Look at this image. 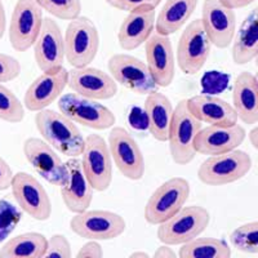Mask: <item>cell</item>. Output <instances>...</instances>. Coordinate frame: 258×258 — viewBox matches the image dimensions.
I'll return each instance as SVG.
<instances>
[{"mask_svg": "<svg viewBox=\"0 0 258 258\" xmlns=\"http://www.w3.org/2000/svg\"><path fill=\"white\" fill-rule=\"evenodd\" d=\"M68 87L74 93L96 101L111 100L117 93V83L111 75L91 66L69 71Z\"/></svg>", "mask_w": 258, "mask_h": 258, "instance_id": "19", "label": "cell"}, {"mask_svg": "<svg viewBox=\"0 0 258 258\" xmlns=\"http://www.w3.org/2000/svg\"><path fill=\"white\" fill-rule=\"evenodd\" d=\"M105 2L112 8L128 13L144 6L153 7L156 9L161 3V0H105Z\"/></svg>", "mask_w": 258, "mask_h": 258, "instance_id": "38", "label": "cell"}, {"mask_svg": "<svg viewBox=\"0 0 258 258\" xmlns=\"http://www.w3.org/2000/svg\"><path fill=\"white\" fill-rule=\"evenodd\" d=\"M64 165L66 178L59 186L62 200L71 213H82L91 207L94 190L83 172L79 158H70Z\"/></svg>", "mask_w": 258, "mask_h": 258, "instance_id": "22", "label": "cell"}, {"mask_svg": "<svg viewBox=\"0 0 258 258\" xmlns=\"http://www.w3.org/2000/svg\"><path fill=\"white\" fill-rule=\"evenodd\" d=\"M47 238L40 232H25L11 238L0 248V258H43Z\"/></svg>", "mask_w": 258, "mask_h": 258, "instance_id": "29", "label": "cell"}, {"mask_svg": "<svg viewBox=\"0 0 258 258\" xmlns=\"http://www.w3.org/2000/svg\"><path fill=\"white\" fill-rule=\"evenodd\" d=\"M245 129L238 123L230 126L208 125L197 133L194 149L200 155H220L238 149L245 141Z\"/></svg>", "mask_w": 258, "mask_h": 258, "instance_id": "20", "label": "cell"}, {"mask_svg": "<svg viewBox=\"0 0 258 258\" xmlns=\"http://www.w3.org/2000/svg\"><path fill=\"white\" fill-rule=\"evenodd\" d=\"M24 212L11 200L0 199V244L9 238L20 223Z\"/></svg>", "mask_w": 258, "mask_h": 258, "instance_id": "34", "label": "cell"}, {"mask_svg": "<svg viewBox=\"0 0 258 258\" xmlns=\"http://www.w3.org/2000/svg\"><path fill=\"white\" fill-rule=\"evenodd\" d=\"M34 58L41 73H53L63 68V34L56 20H43L40 32L34 43Z\"/></svg>", "mask_w": 258, "mask_h": 258, "instance_id": "17", "label": "cell"}, {"mask_svg": "<svg viewBox=\"0 0 258 258\" xmlns=\"http://www.w3.org/2000/svg\"><path fill=\"white\" fill-rule=\"evenodd\" d=\"M123 216L103 209H87L75 213L70 220V229L75 235L87 240H114L125 231Z\"/></svg>", "mask_w": 258, "mask_h": 258, "instance_id": "8", "label": "cell"}, {"mask_svg": "<svg viewBox=\"0 0 258 258\" xmlns=\"http://www.w3.org/2000/svg\"><path fill=\"white\" fill-rule=\"evenodd\" d=\"M146 64L158 88H167L176 75V56L169 36L153 32L145 41Z\"/></svg>", "mask_w": 258, "mask_h": 258, "instance_id": "18", "label": "cell"}, {"mask_svg": "<svg viewBox=\"0 0 258 258\" xmlns=\"http://www.w3.org/2000/svg\"><path fill=\"white\" fill-rule=\"evenodd\" d=\"M109 151L112 163L125 178L140 181L145 176V158L133 136L123 126H112L109 133Z\"/></svg>", "mask_w": 258, "mask_h": 258, "instance_id": "11", "label": "cell"}, {"mask_svg": "<svg viewBox=\"0 0 258 258\" xmlns=\"http://www.w3.org/2000/svg\"><path fill=\"white\" fill-rule=\"evenodd\" d=\"M25 106L6 85L0 84V120L17 124L24 120Z\"/></svg>", "mask_w": 258, "mask_h": 258, "instance_id": "32", "label": "cell"}, {"mask_svg": "<svg viewBox=\"0 0 258 258\" xmlns=\"http://www.w3.org/2000/svg\"><path fill=\"white\" fill-rule=\"evenodd\" d=\"M198 2L199 0H167L155 18L156 32L170 36L179 31L197 11Z\"/></svg>", "mask_w": 258, "mask_h": 258, "instance_id": "28", "label": "cell"}, {"mask_svg": "<svg viewBox=\"0 0 258 258\" xmlns=\"http://www.w3.org/2000/svg\"><path fill=\"white\" fill-rule=\"evenodd\" d=\"M82 168L94 191H106L112 182V159L105 138L92 133L84 138Z\"/></svg>", "mask_w": 258, "mask_h": 258, "instance_id": "10", "label": "cell"}, {"mask_svg": "<svg viewBox=\"0 0 258 258\" xmlns=\"http://www.w3.org/2000/svg\"><path fill=\"white\" fill-rule=\"evenodd\" d=\"M39 135L57 153L68 158H79L84 149V137L74 121L59 111L40 110L34 117Z\"/></svg>", "mask_w": 258, "mask_h": 258, "instance_id": "1", "label": "cell"}, {"mask_svg": "<svg viewBox=\"0 0 258 258\" xmlns=\"http://www.w3.org/2000/svg\"><path fill=\"white\" fill-rule=\"evenodd\" d=\"M202 129V123L187 109L186 100H181L173 109L168 140L172 160L178 165H187L197 156L194 149L195 136Z\"/></svg>", "mask_w": 258, "mask_h": 258, "instance_id": "5", "label": "cell"}, {"mask_svg": "<svg viewBox=\"0 0 258 258\" xmlns=\"http://www.w3.org/2000/svg\"><path fill=\"white\" fill-rule=\"evenodd\" d=\"M200 21L212 45L220 49L231 45L236 32L235 11L226 8L221 0H204Z\"/></svg>", "mask_w": 258, "mask_h": 258, "instance_id": "16", "label": "cell"}, {"mask_svg": "<svg viewBox=\"0 0 258 258\" xmlns=\"http://www.w3.org/2000/svg\"><path fill=\"white\" fill-rule=\"evenodd\" d=\"M7 29V15H6V8H4L3 2L0 0V40L3 39L4 34H6Z\"/></svg>", "mask_w": 258, "mask_h": 258, "instance_id": "43", "label": "cell"}, {"mask_svg": "<svg viewBox=\"0 0 258 258\" xmlns=\"http://www.w3.org/2000/svg\"><path fill=\"white\" fill-rule=\"evenodd\" d=\"M154 258H177L178 254L173 250L172 245H168V244L163 243V245L158 246L156 250L153 254Z\"/></svg>", "mask_w": 258, "mask_h": 258, "instance_id": "41", "label": "cell"}, {"mask_svg": "<svg viewBox=\"0 0 258 258\" xmlns=\"http://www.w3.org/2000/svg\"><path fill=\"white\" fill-rule=\"evenodd\" d=\"M41 11L62 21H71L82 13L80 0H35Z\"/></svg>", "mask_w": 258, "mask_h": 258, "instance_id": "33", "label": "cell"}, {"mask_svg": "<svg viewBox=\"0 0 258 258\" xmlns=\"http://www.w3.org/2000/svg\"><path fill=\"white\" fill-rule=\"evenodd\" d=\"M43 11L35 0H17L9 22V41L16 52H26L34 45L41 25Z\"/></svg>", "mask_w": 258, "mask_h": 258, "instance_id": "13", "label": "cell"}, {"mask_svg": "<svg viewBox=\"0 0 258 258\" xmlns=\"http://www.w3.org/2000/svg\"><path fill=\"white\" fill-rule=\"evenodd\" d=\"M258 9L254 7L252 12L243 21L240 29L235 32L232 39L231 56L235 64H246L258 56Z\"/></svg>", "mask_w": 258, "mask_h": 258, "instance_id": "27", "label": "cell"}, {"mask_svg": "<svg viewBox=\"0 0 258 258\" xmlns=\"http://www.w3.org/2000/svg\"><path fill=\"white\" fill-rule=\"evenodd\" d=\"M44 257H73V248L69 239L62 234L52 235L49 239H47V249H45Z\"/></svg>", "mask_w": 258, "mask_h": 258, "instance_id": "36", "label": "cell"}, {"mask_svg": "<svg viewBox=\"0 0 258 258\" xmlns=\"http://www.w3.org/2000/svg\"><path fill=\"white\" fill-rule=\"evenodd\" d=\"M64 58L73 69L87 68L96 59L100 49V32L87 16L74 18L63 36Z\"/></svg>", "mask_w": 258, "mask_h": 258, "instance_id": "2", "label": "cell"}, {"mask_svg": "<svg viewBox=\"0 0 258 258\" xmlns=\"http://www.w3.org/2000/svg\"><path fill=\"white\" fill-rule=\"evenodd\" d=\"M110 75L117 84L138 96H147L158 91L146 62L126 53L112 54L107 62Z\"/></svg>", "mask_w": 258, "mask_h": 258, "instance_id": "14", "label": "cell"}, {"mask_svg": "<svg viewBox=\"0 0 258 258\" xmlns=\"http://www.w3.org/2000/svg\"><path fill=\"white\" fill-rule=\"evenodd\" d=\"M13 174L15 173H13L11 165L0 156V191H4L11 187Z\"/></svg>", "mask_w": 258, "mask_h": 258, "instance_id": "40", "label": "cell"}, {"mask_svg": "<svg viewBox=\"0 0 258 258\" xmlns=\"http://www.w3.org/2000/svg\"><path fill=\"white\" fill-rule=\"evenodd\" d=\"M177 254L181 258H230L232 250L222 239L198 236L182 244Z\"/></svg>", "mask_w": 258, "mask_h": 258, "instance_id": "30", "label": "cell"}, {"mask_svg": "<svg viewBox=\"0 0 258 258\" xmlns=\"http://www.w3.org/2000/svg\"><path fill=\"white\" fill-rule=\"evenodd\" d=\"M155 8L149 6L129 12L117 31V43L121 49L132 52L145 44L155 30Z\"/></svg>", "mask_w": 258, "mask_h": 258, "instance_id": "23", "label": "cell"}, {"mask_svg": "<svg viewBox=\"0 0 258 258\" xmlns=\"http://www.w3.org/2000/svg\"><path fill=\"white\" fill-rule=\"evenodd\" d=\"M211 222V213L202 206L182 207L176 214L158 225L156 236L160 243L182 245L198 238Z\"/></svg>", "mask_w": 258, "mask_h": 258, "instance_id": "3", "label": "cell"}, {"mask_svg": "<svg viewBox=\"0 0 258 258\" xmlns=\"http://www.w3.org/2000/svg\"><path fill=\"white\" fill-rule=\"evenodd\" d=\"M253 167L252 158L243 150L208 156L198 169V179L207 186H226L244 178Z\"/></svg>", "mask_w": 258, "mask_h": 258, "instance_id": "4", "label": "cell"}, {"mask_svg": "<svg viewBox=\"0 0 258 258\" xmlns=\"http://www.w3.org/2000/svg\"><path fill=\"white\" fill-rule=\"evenodd\" d=\"M145 119L150 135L159 142H167L168 131L173 115V106L164 93L159 91L146 96L145 100Z\"/></svg>", "mask_w": 258, "mask_h": 258, "instance_id": "26", "label": "cell"}, {"mask_svg": "<svg viewBox=\"0 0 258 258\" xmlns=\"http://www.w3.org/2000/svg\"><path fill=\"white\" fill-rule=\"evenodd\" d=\"M230 79H231L230 74H226L223 71H207L200 80L202 93L209 94V96H217V94L223 93L226 89L229 88Z\"/></svg>", "mask_w": 258, "mask_h": 258, "instance_id": "35", "label": "cell"}, {"mask_svg": "<svg viewBox=\"0 0 258 258\" xmlns=\"http://www.w3.org/2000/svg\"><path fill=\"white\" fill-rule=\"evenodd\" d=\"M131 258H150V254L147 252H144V250H136V252H132L129 254Z\"/></svg>", "mask_w": 258, "mask_h": 258, "instance_id": "45", "label": "cell"}, {"mask_svg": "<svg viewBox=\"0 0 258 258\" xmlns=\"http://www.w3.org/2000/svg\"><path fill=\"white\" fill-rule=\"evenodd\" d=\"M69 71L61 68L53 73H43L26 89L24 97L25 109L32 112L48 109L62 96L68 87Z\"/></svg>", "mask_w": 258, "mask_h": 258, "instance_id": "21", "label": "cell"}, {"mask_svg": "<svg viewBox=\"0 0 258 258\" xmlns=\"http://www.w3.org/2000/svg\"><path fill=\"white\" fill-rule=\"evenodd\" d=\"M21 70L22 68L17 58L6 53H0V84L17 79Z\"/></svg>", "mask_w": 258, "mask_h": 258, "instance_id": "37", "label": "cell"}, {"mask_svg": "<svg viewBox=\"0 0 258 258\" xmlns=\"http://www.w3.org/2000/svg\"><path fill=\"white\" fill-rule=\"evenodd\" d=\"M13 199L20 209L36 221H47L52 216V202L40 182L26 172L13 174L11 182Z\"/></svg>", "mask_w": 258, "mask_h": 258, "instance_id": "12", "label": "cell"}, {"mask_svg": "<svg viewBox=\"0 0 258 258\" xmlns=\"http://www.w3.org/2000/svg\"><path fill=\"white\" fill-rule=\"evenodd\" d=\"M57 106L58 111L71 121L94 131H106L116 123V116L107 106L77 93L62 94Z\"/></svg>", "mask_w": 258, "mask_h": 258, "instance_id": "7", "label": "cell"}, {"mask_svg": "<svg viewBox=\"0 0 258 258\" xmlns=\"http://www.w3.org/2000/svg\"><path fill=\"white\" fill-rule=\"evenodd\" d=\"M212 44L207 36L200 18L191 21L181 32L177 43L176 62L186 75L200 73L208 61Z\"/></svg>", "mask_w": 258, "mask_h": 258, "instance_id": "9", "label": "cell"}, {"mask_svg": "<svg viewBox=\"0 0 258 258\" xmlns=\"http://www.w3.org/2000/svg\"><path fill=\"white\" fill-rule=\"evenodd\" d=\"M232 107L238 120L246 125L258 121V79L255 74L243 71L236 77L232 88Z\"/></svg>", "mask_w": 258, "mask_h": 258, "instance_id": "25", "label": "cell"}, {"mask_svg": "<svg viewBox=\"0 0 258 258\" xmlns=\"http://www.w3.org/2000/svg\"><path fill=\"white\" fill-rule=\"evenodd\" d=\"M249 140H250V144H252V146L254 147L255 150H257L258 147V128L257 125L253 126V129L249 132Z\"/></svg>", "mask_w": 258, "mask_h": 258, "instance_id": "44", "label": "cell"}, {"mask_svg": "<svg viewBox=\"0 0 258 258\" xmlns=\"http://www.w3.org/2000/svg\"><path fill=\"white\" fill-rule=\"evenodd\" d=\"M231 245L238 252L257 255L258 253V222L252 221L239 226L230 234Z\"/></svg>", "mask_w": 258, "mask_h": 258, "instance_id": "31", "label": "cell"}, {"mask_svg": "<svg viewBox=\"0 0 258 258\" xmlns=\"http://www.w3.org/2000/svg\"><path fill=\"white\" fill-rule=\"evenodd\" d=\"M191 192V186L183 177H172L161 183L147 200L144 217L147 223L160 225L185 206Z\"/></svg>", "mask_w": 258, "mask_h": 258, "instance_id": "6", "label": "cell"}, {"mask_svg": "<svg viewBox=\"0 0 258 258\" xmlns=\"http://www.w3.org/2000/svg\"><path fill=\"white\" fill-rule=\"evenodd\" d=\"M221 3H222L226 8L236 11V9L245 8V7L255 3V0H221Z\"/></svg>", "mask_w": 258, "mask_h": 258, "instance_id": "42", "label": "cell"}, {"mask_svg": "<svg viewBox=\"0 0 258 258\" xmlns=\"http://www.w3.org/2000/svg\"><path fill=\"white\" fill-rule=\"evenodd\" d=\"M24 155L27 163L41 178L52 186H61L66 178V165L49 144L36 137L26 138Z\"/></svg>", "mask_w": 258, "mask_h": 258, "instance_id": "15", "label": "cell"}, {"mask_svg": "<svg viewBox=\"0 0 258 258\" xmlns=\"http://www.w3.org/2000/svg\"><path fill=\"white\" fill-rule=\"evenodd\" d=\"M186 105L191 114L202 124L230 126L238 123V115L231 103L217 96L197 94L186 98Z\"/></svg>", "mask_w": 258, "mask_h": 258, "instance_id": "24", "label": "cell"}, {"mask_svg": "<svg viewBox=\"0 0 258 258\" xmlns=\"http://www.w3.org/2000/svg\"><path fill=\"white\" fill-rule=\"evenodd\" d=\"M78 258H102L103 248L98 240H88L82 245L79 252L77 253Z\"/></svg>", "mask_w": 258, "mask_h": 258, "instance_id": "39", "label": "cell"}]
</instances>
